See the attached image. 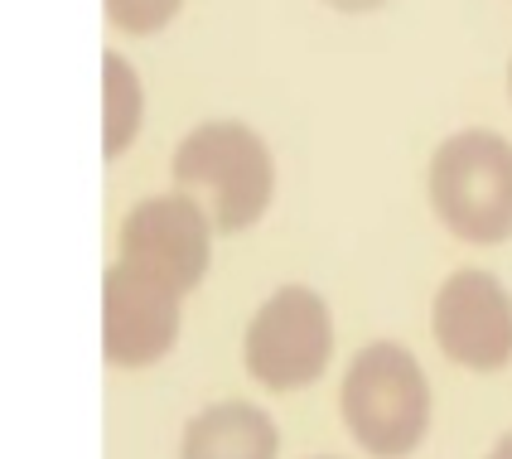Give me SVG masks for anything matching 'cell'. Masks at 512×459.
<instances>
[{
	"mask_svg": "<svg viewBox=\"0 0 512 459\" xmlns=\"http://www.w3.org/2000/svg\"><path fill=\"white\" fill-rule=\"evenodd\" d=\"M145 121V83L136 63L121 54H102V155L121 160Z\"/></svg>",
	"mask_w": 512,
	"mask_h": 459,
	"instance_id": "9c48e42d",
	"label": "cell"
},
{
	"mask_svg": "<svg viewBox=\"0 0 512 459\" xmlns=\"http://www.w3.org/2000/svg\"><path fill=\"white\" fill-rule=\"evenodd\" d=\"M213 232L218 228L199 199H189L179 189L155 194L126 213L116 261H126V266H136L174 290H194L213 261Z\"/></svg>",
	"mask_w": 512,
	"mask_h": 459,
	"instance_id": "5b68a950",
	"label": "cell"
},
{
	"mask_svg": "<svg viewBox=\"0 0 512 459\" xmlns=\"http://www.w3.org/2000/svg\"><path fill=\"white\" fill-rule=\"evenodd\" d=\"M247 373L271 392H300L334 358V315L310 286H281L261 300L242 339Z\"/></svg>",
	"mask_w": 512,
	"mask_h": 459,
	"instance_id": "277c9868",
	"label": "cell"
},
{
	"mask_svg": "<svg viewBox=\"0 0 512 459\" xmlns=\"http://www.w3.org/2000/svg\"><path fill=\"white\" fill-rule=\"evenodd\" d=\"M430 208L440 228L469 247H498L512 237V141L484 126L445 136L426 170Z\"/></svg>",
	"mask_w": 512,
	"mask_h": 459,
	"instance_id": "3957f363",
	"label": "cell"
},
{
	"mask_svg": "<svg viewBox=\"0 0 512 459\" xmlns=\"http://www.w3.org/2000/svg\"><path fill=\"white\" fill-rule=\"evenodd\" d=\"M174 189L199 199L218 232H247L276 199V155L247 121H203L174 145Z\"/></svg>",
	"mask_w": 512,
	"mask_h": 459,
	"instance_id": "6da1fadb",
	"label": "cell"
},
{
	"mask_svg": "<svg viewBox=\"0 0 512 459\" xmlns=\"http://www.w3.org/2000/svg\"><path fill=\"white\" fill-rule=\"evenodd\" d=\"M329 10H339V15H368V10H382L387 0H324Z\"/></svg>",
	"mask_w": 512,
	"mask_h": 459,
	"instance_id": "8fae6325",
	"label": "cell"
},
{
	"mask_svg": "<svg viewBox=\"0 0 512 459\" xmlns=\"http://www.w3.org/2000/svg\"><path fill=\"white\" fill-rule=\"evenodd\" d=\"M430 334L440 353L469 373H498L512 363V290L488 271H455L435 290Z\"/></svg>",
	"mask_w": 512,
	"mask_h": 459,
	"instance_id": "8992f818",
	"label": "cell"
},
{
	"mask_svg": "<svg viewBox=\"0 0 512 459\" xmlns=\"http://www.w3.org/2000/svg\"><path fill=\"white\" fill-rule=\"evenodd\" d=\"M184 290L116 261L102 281V353L116 368H150L179 339Z\"/></svg>",
	"mask_w": 512,
	"mask_h": 459,
	"instance_id": "52a82bcc",
	"label": "cell"
},
{
	"mask_svg": "<svg viewBox=\"0 0 512 459\" xmlns=\"http://www.w3.org/2000/svg\"><path fill=\"white\" fill-rule=\"evenodd\" d=\"M484 459H512V431L503 435V440H498V445H493V450H488Z\"/></svg>",
	"mask_w": 512,
	"mask_h": 459,
	"instance_id": "7c38bea8",
	"label": "cell"
},
{
	"mask_svg": "<svg viewBox=\"0 0 512 459\" xmlns=\"http://www.w3.org/2000/svg\"><path fill=\"white\" fill-rule=\"evenodd\" d=\"M339 416L372 459H406L430 431V382L401 344L358 348L339 387Z\"/></svg>",
	"mask_w": 512,
	"mask_h": 459,
	"instance_id": "7a4b0ae2",
	"label": "cell"
},
{
	"mask_svg": "<svg viewBox=\"0 0 512 459\" xmlns=\"http://www.w3.org/2000/svg\"><path fill=\"white\" fill-rule=\"evenodd\" d=\"M281 431L256 402H218L203 406L184 426L179 459H276Z\"/></svg>",
	"mask_w": 512,
	"mask_h": 459,
	"instance_id": "ba28073f",
	"label": "cell"
},
{
	"mask_svg": "<svg viewBox=\"0 0 512 459\" xmlns=\"http://www.w3.org/2000/svg\"><path fill=\"white\" fill-rule=\"evenodd\" d=\"M102 10L126 34H160L184 10V0H102Z\"/></svg>",
	"mask_w": 512,
	"mask_h": 459,
	"instance_id": "30bf717a",
	"label": "cell"
},
{
	"mask_svg": "<svg viewBox=\"0 0 512 459\" xmlns=\"http://www.w3.org/2000/svg\"><path fill=\"white\" fill-rule=\"evenodd\" d=\"M508 97H512V63H508Z\"/></svg>",
	"mask_w": 512,
	"mask_h": 459,
	"instance_id": "4fadbf2b",
	"label": "cell"
}]
</instances>
